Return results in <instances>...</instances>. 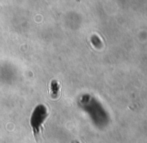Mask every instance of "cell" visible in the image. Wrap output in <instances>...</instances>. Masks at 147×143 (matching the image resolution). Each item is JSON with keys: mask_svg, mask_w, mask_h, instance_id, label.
I'll list each match as a JSON object with an SVG mask.
<instances>
[{"mask_svg": "<svg viewBox=\"0 0 147 143\" xmlns=\"http://www.w3.org/2000/svg\"><path fill=\"white\" fill-rule=\"evenodd\" d=\"M51 93H52V96L53 97H56V95L58 94L59 92V83L56 81V80H53L51 82Z\"/></svg>", "mask_w": 147, "mask_h": 143, "instance_id": "2", "label": "cell"}, {"mask_svg": "<svg viewBox=\"0 0 147 143\" xmlns=\"http://www.w3.org/2000/svg\"><path fill=\"white\" fill-rule=\"evenodd\" d=\"M47 117V109L43 105H39L35 108L34 112L31 116V126L34 132V136L36 137L37 134H41L42 132V125Z\"/></svg>", "mask_w": 147, "mask_h": 143, "instance_id": "1", "label": "cell"}]
</instances>
